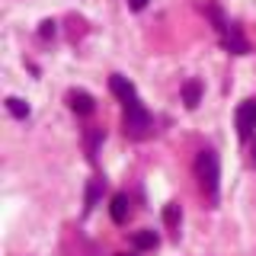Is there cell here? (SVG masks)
Masks as SVG:
<instances>
[{
  "label": "cell",
  "mask_w": 256,
  "mask_h": 256,
  "mask_svg": "<svg viewBox=\"0 0 256 256\" xmlns=\"http://www.w3.org/2000/svg\"><path fill=\"white\" fill-rule=\"evenodd\" d=\"M256 128V100H246L244 106L237 109V132L240 138H250Z\"/></svg>",
  "instance_id": "obj_3"
},
{
  "label": "cell",
  "mask_w": 256,
  "mask_h": 256,
  "mask_svg": "<svg viewBox=\"0 0 256 256\" xmlns=\"http://www.w3.org/2000/svg\"><path fill=\"white\" fill-rule=\"evenodd\" d=\"M68 102H70V109H74L77 112V116H90V112H93V96L90 93H70L68 96Z\"/></svg>",
  "instance_id": "obj_6"
},
{
  "label": "cell",
  "mask_w": 256,
  "mask_h": 256,
  "mask_svg": "<svg viewBox=\"0 0 256 256\" xmlns=\"http://www.w3.org/2000/svg\"><path fill=\"white\" fill-rule=\"evenodd\" d=\"M196 176L198 186L208 196V202H218V180H221V166H218V154L212 148L198 150L196 154Z\"/></svg>",
  "instance_id": "obj_1"
},
{
  "label": "cell",
  "mask_w": 256,
  "mask_h": 256,
  "mask_svg": "<svg viewBox=\"0 0 256 256\" xmlns=\"http://www.w3.org/2000/svg\"><path fill=\"white\" fill-rule=\"evenodd\" d=\"M100 189H102V180H93L90 189H86V208L96 205V198H100Z\"/></svg>",
  "instance_id": "obj_12"
},
{
  "label": "cell",
  "mask_w": 256,
  "mask_h": 256,
  "mask_svg": "<svg viewBox=\"0 0 256 256\" xmlns=\"http://www.w3.org/2000/svg\"><path fill=\"white\" fill-rule=\"evenodd\" d=\"M100 141H102V132H93L90 141H86V150H90V157H96V148H100Z\"/></svg>",
  "instance_id": "obj_13"
},
{
  "label": "cell",
  "mask_w": 256,
  "mask_h": 256,
  "mask_svg": "<svg viewBox=\"0 0 256 256\" xmlns=\"http://www.w3.org/2000/svg\"><path fill=\"white\" fill-rule=\"evenodd\" d=\"M128 4H132V10H144V6H148V0H128Z\"/></svg>",
  "instance_id": "obj_15"
},
{
  "label": "cell",
  "mask_w": 256,
  "mask_h": 256,
  "mask_svg": "<svg viewBox=\"0 0 256 256\" xmlns=\"http://www.w3.org/2000/svg\"><path fill=\"white\" fill-rule=\"evenodd\" d=\"M182 102H186L189 109H196L198 102H202V84H198V80H186V84H182Z\"/></svg>",
  "instance_id": "obj_7"
},
{
  "label": "cell",
  "mask_w": 256,
  "mask_h": 256,
  "mask_svg": "<svg viewBox=\"0 0 256 256\" xmlns=\"http://www.w3.org/2000/svg\"><path fill=\"white\" fill-rule=\"evenodd\" d=\"M6 109H10L13 118H26V116H29V106L20 100V96H10V100H6Z\"/></svg>",
  "instance_id": "obj_10"
},
{
  "label": "cell",
  "mask_w": 256,
  "mask_h": 256,
  "mask_svg": "<svg viewBox=\"0 0 256 256\" xmlns=\"http://www.w3.org/2000/svg\"><path fill=\"white\" fill-rule=\"evenodd\" d=\"M109 86H112V93H116V96H118V100H122V102H132V100H134V86L128 84V77L116 74V77L109 80Z\"/></svg>",
  "instance_id": "obj_5"
},
{
  "label": "cell",
  "mask_w": 256,
  "mask_h": 256,
  "mask_svg": "<svg viewBox=\"0 0 256 256\" xmlns=\"http://www.w3.org/2000/svg\"><path fill=\"white\" fill-rule=\"evenodd\" d=\"M112 221L116 224H125L128 221V196H122V192H118V196H112Z\"/></svg>",
  "instance_id": "obj_8"
},
{
  "label": "cell",
  "mask_w": 256,
  "mask_h": 256,
  "mask_svg": "<svg viewBox=\"0 0 256 256\" xmlns=\"http://www.w3.org/2000/svg\"><path fill=\"white\" fill-rule=\"evenodd\" d=\"M150 128H154V118H150V112L138 102V96H134L132 102H125V132L132 134V138H144Z\"/></svg>",
  "instance_id": "obj_2"
},
{
  "label": "cell",
  "mask_w": 256,
  "mask_h": 256,
  "mask_svg": "<svg viewBox=\"0 0 256 256\" xmlns=\"http://www.w3.org/2000/svg\"><path fill=\"white\" fill-rule=\"evenodd\" d=\"M224 45H228L234 54H246V52H250V42L244 38L240 26H234V22H228V29H224Z\"/></svg>",
  "instance_id": "obj_4"
},
{
  "label": "cell",
  "mask_w": 256,
  "mask_h": 256,
  "mask_svg": "<svg viewBox=\"0 0 256 256\" xmlns=\"http://www.w3.org/2000/svg\"><path fill=\"white\" fill-rule=\"evenodd\" d=\"M38 36H42V38L54 36V22H52V20H45V22H42V29H38Z\"/></svg>",
  "instance_id": "obj_14"
},
{
  "label": "cell",
  "mask_w": 256,
  "mask_h": 256,
  "mask_svg": "<svg viewBox=\"0 0 256 256\" xmlns=\"http://www.w3.org/2000/svg\"><path fill=\"white\" fill-rule=\"evenodd\" d=\"M132 244L138 246V250H154V246H157V234H154V230H138V234L132 237Z\"/></svg>",
  "instance_id": "obj_9"
},
{
  "label": "cell",
  "mask_w": 256,
  "mask_h": 256,
  "mask_svg": "<svg viewBox=\"0 0 256 256\" xmlns=\"http://www.w3.org/2000/svg\"><path fill=\"white\" fill-rule=\"evenodd\" d=\"M164 221H166V228H176V224H180V205H166L164 208Z\"/></svg>",
  "instance_id": "obj_11"
},
{
  "label": "cell",
  "mask_w": 256,
  "mask_h": 256,
  "mask_svg": "<svg viewBox=\"0 0 256 256\" xmlns=\"http://www.w3.org/2000/svg\"><path fill=\"white\" fill-rule=\"evenodd\" d=\"M116 256H128V253H116Z\"/></svg>",
  "instance_id": "obj_17"
},
{
  "label": "cell",
  "mask_w": 256,
  "mask_h": 256,
  "mask_svg": "<svg viewBox=\"0 0 256 256\" xmlns=\"http://www.w3.org/2000/svg\"><path fill=\"white\" fill-rule=\"evenodd\" d=\"M250 164L256 166V144H253V150H250Z\"/></svg>",
  "instance_id": "obj_16"
}]
</instances>
